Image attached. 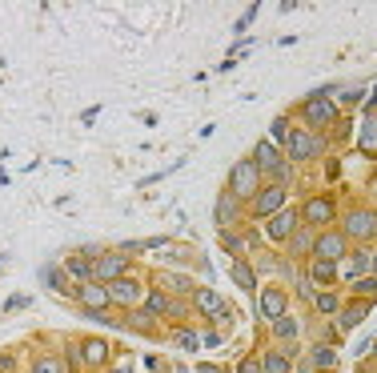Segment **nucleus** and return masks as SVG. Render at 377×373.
<instances>
[{
    "mask_svg": "<svg viewBox=\"0 0 377 373\" xmlns=\"http://www.w3.org/2000/svg\"><path fill=\"white\" fill-rule=\"evenodd\" d=\"M257 165L253 161H241L237 169H233V181H229V193L237 197V201H249V197H257Z\"/></svg>",
    "mask_w": 377,
    "mask_h": 373,
    "instance_id": "nucleus-1",
    "label": "nucleus"
},
{
    "mask_svg": "<svg viewBox=\"0 0 377 373\" xmlns=\"http://www.w3.org/2000/svg\"><path fill=\"white\" fill-rule=\"evenodd\" d=\"M285 145H289V157H293V161H313V157H321L325 141L313 137V132H289Z\"/></svg>",
    "mask_w": 377,
    "mask_h": 373,
    "instance_id": "nucleus-2",
    "label": "nucleus"
},
{
    "mask_svg": "<svg viewBox=\"0 0 377 373\" xmlns=\"http://www.w3.org/2000/svg\"><path fill=\"white\" fill-rule=\"evenodd\" d=\"M253 165H257V173H269V177L277 181V185H281L285 177H289V169L281 165L277 149L269 145V141H261V145H257V153H253Z\"/></svg>",
    "mask_w": 377,
    "mask_h": 373,
    "instance_id": "nucleus-3",
    "label": "nucleus"
},
{
    "mask_svg": "<svg viewBox=\"0 0 377 373\" xmlns=\"http://www.w3.org/2000/svg\"><path fill=\"white\" fill-rule=\"evenodd\" d=\"M125 273H129V257H125V253H100L97 265H93V277H97V281H121Z\"/></svg>",
    "mask_w": 377,
    "mask_h": 373,
    "instance_id": "nucleus-4",
    "label": "nucleus"
},
{
    "mask_svg": "<svg viewBox=\"0 0 377 373\" xmlns=\"http://www.w3.org/2000/svg\"><path fill=\"white\" fill-rule=\"evenodd\" d=\"M345 233H349V237H374L377 233V213L374 209H353L345 217Z\"/></svg>",
    "mask_w": 377,
    "mask_h": 373,
    "instance_id": "nucleus-5",
    "label": "nucleus"
},
{
    "mask_svg": "<svg viewBox=\"0 0 377 373\" xmlns=\"http://www.w3.org/2000/svg\"><path fill=\"white\" fill-rule=\"evenodd\" d=\"M193 301L201 305V313H205L209 321H229V309H225V301H221L213 289H197L193 293Z\"/></svg>",
    "mask_w": 377,
    "mask_h": 373,
    "instance_id": "nucleus-6",
    "label": "nucleus"
},
{
    "mask_svg": "<svg viewBox=\"0 0 377 373\" xmlns=\"http://www.w3.org/2000/svg\"><path fill=\"white\" fill-rule=\"evenodd\" d=\"M253 201H257V209H253L257 217H277V209L285 205V189H281V185H273V189H257Z\"/></svg>",
    "mask_w": 377,
    "mask_h": 373,
    "instance_id": "nucleus-7",
    "label": "nucleus"
},
{
    "mask_svg": "<svg viewBox=\"0 0 377 373\" xmlns=\"http://www.w3.org/2000/svg\"><path fill=\"white\" fill-rule=\"evenodd\" d=\"M333 116H337V109H333L325 97L305 100V121H309V125H333Z\"/></svg>",
    "mask_w": 377,
    "mask_h": 373,
    "instance_id": "nucleus-8",
    "label": "nucleus"
},
{
    "mask_svg": "<svg viewBox=\"0 0 377 373\" xmlns=\"http://www.w3.org/2000/svg\"><path fill=\"white\" fill-rule=\"evenodd\" d=\"M141 297V285L132 277H121V281H109V301H121V305H132Z\"/></svg>",
    "mask_w": 377,
    "mask_h": 373,
    "instance_id": "nucleus-9",
    "label": "nucleus"
},
{
    "mask_svg": "<svg viewBox=\"0 0 377 373\" xmlns=\"http://www.w3.org/2000/svg\"><path fill=\"white\" fill-rule=\"evenodd\" d=\"M313 249H317V261H329V265H333V261L345 253V237H337V233H325V237L313 245Z\"/></svg>",
    "mask_w": 377,
    "mask_h": 373,
    "instance_id": "nucleus-10",
    "label": "nucleus"
},
{
    "mask_svg": "<svg viewBox=\"0 0 377 373\" xmlns=\"http://www.w3.org/2000/svg\"><path fill=\"white\" fill-rule=\"evenodd\" d=\"M77 297H81V305H89V309H105V305H109V289L97 285V281H84Z\"/></svg>",
    "mask_w": 377,
    "mask_h": 373,
    "instance_id": "nucleus-11",
    "label": "nucleus"
},
{
    "mask_svg": "<svg viewBox=\"0 0 377 373\" xmlns=\"http://www.w3.org/2000/svg\"><path fill=\"white\" fill-rule=\"evenodd\" d=\"M261 317H269V321L285 317V293L281 289H265L261 293Z\"/></svg>",
    "mask_w": 377,
    "mask_h": 373,
    "instance_id": "nucleus-12",
    "label": "nucleus"
},
{
    "mask_svg": "<svg viewBox=\"0 0 377 373\" xmlns=\"http://www.w3.org/2000/svg\"><path fill=\"white\" fill-rule=\"evenodd\" d=\"M293 229H297V213H277V217L269 221V237H273V241H285Z\"/></svg>",
    "mask_w": 377,
    "mask_h": 373,
    "instance_id": "nucleus-13",
    "label": "nucleus"
},
{
    "mask_svg": "<svg viewBox=\"0 0 377 373\" xmlns=\"http://www.w3.org/2000/svg\"><path fill=\"white\" fill-rule=\"evenodd\" d=\"M84 361H89V365H105V361H109V345L100 337H89L84 341Z\"/></svg>",
    "mask_w": 377,
    "mask_h": 373,
    "instance_id": "nucleus-14",
    "label": "nucleus"
},
{
    "mask_svg": "<svg viewBox=\"0 0 377 373\" xmlns=\"http://www.w3.org/2000/svg\"><path fill=\"white\" fill-rule=\"evenodd\" d=\"M65 269L77 277L81 285H84V281H97V277H93V261H84V257H68V261H65Z\"/></svg>",
    "mask_w": 377,
    "mask_h": 373,
    "instance_id": "nucleus-15",
    "label": "nucleus"
},
{
    "mask_svg": "<svg viewBox=\"0 0 377 373\" xmlns=\"http://www.w3.org/2000/svg\"><path fill=\"white\" fill-rule=\"evenodd\" d=\"M305 217H309L313 225L329 221V217H333V201H309V205H305Z\"/></svg>",
    "mask_w": 377,
    "mask_h": 373,
    "instance_id": "nucleus-16",
    "label": "nucleus"
},
{
    "mask_svg": "<svg viewBox=\"0 0 377 373\" xmlns=\"http://www.w3.org/2000/svg\"><path fill=\"white\" fill-rule=\"evenodd\" d=\"M365 273H369V257H365V253H353L349 265H345V277H349V281H361Z\"/></svg>",
    "mask_w": 377,
    "mask_h": 373,
    "instance_id": "nucleus-17",
    "label": "nucleus"
},
{
    "mask_svg": "<svg viewBox=\"0 0 377 373\" xmlns=\"http://www.w3.org/2000/svg\"><path fill=\"white\" fill-rule=\"evenodd\" d=\"M365 313H369V305H365V301H353V305L341 313V325H345V329H353V325L365 321Z\"/></svg>",
    "mask_w": 377,
    "mask_h": 373,
    "instance_id": "nucleus-18",
    "label": "nucleus"
},
{
    "mask_svg": "<svg viewBox=\"0 0 377 373\" xmlns=\"http://www.w3.org/2000/svg\"><path fill=\"white\" fill-rule=\"evenodd\" d=\"M233 217H237V197L225 193L221 201H217V221H221V225H229Z\"/></svg>",
    "mask_w": 377,
    "mask_h": 373,
    "instance_id": "nucleus-19",
    "label": "nucleus"
},
{
    "mask_svg": "<svg viewBox=\"0 0 377 373\" xmlns=\"http://www.w3.org/2000/svg\"><path fill=\"white\" fill-rule=\"evenodd\" d=\"M233 281H237L241 289H257V277H253V269H249L245 261H237V265H233Z\"/></svg>",
    "mask_w": 377,
    "mask_h": 373,
    "instance_id": "nucleus-20",
    "label": "nucleus"
},
{
    "mask_svg": "<svg viewBox=\"0 0 377 373\" xmlns=\"http://www.w3.org/2000/svg\"><path fill=\"white\" fill-rule=\"evenodd\" d=\"M333 277H337V269H333L329 261H313V281H317V285H329Z\"/></svg>",
    "mask_w": 377,
    "mask_h": 373,
    "instance_id": "nucleus-21",
    "label": "nucleus"
},
{
    "mask_svg": "<svg viewBox=\"0 0 377 373\" xmlns=\"http://www.w3.org/2000/svg\"><path fill=\"white\" fill-rule=\"evenodd\" d=\"M169 305H173V301H169L161 289H157V293H148V305H145V309L153 313V317H161V313H169Z\"/></svg>",
    "mask_w": 377,
    "mask_h": 373,
    "instance_id": "nucleus-22",
    "label": "nucleus"
},
{
    "mask_svg": "<svg viewBox=\"0 0 377 373\" xmlns=\"http://www.w3.org/2000/svg\"><path fill=\"white\" fill-rule=\"evenodd\" d=\"M273 333H277V337H285V341H293L297 337V321H293V317H277Z\"/></svg>",
    "mask_w": 377,
    "mask_h": 373,
    "instance_id": "nucleus-23",
    "label": "nucleus"
},
{
    "mask_svg": "<svg viewBox=\"0 0 377 373\" xmlns=\"http://www.w3.org/2000/svg\"><path fill=\"white\" fill-rule=\"evenodd\" d=\"M261 370H265V373H289V361H285L281 353H269V357L261 361Z\"/></svg>",
    "mask_w": 377,
    "mask_h": 373,
    "instance_id": "nucleus-24",
    "label": "nucleus"
},
{
    "mask_svg": "<svg viewBox=\"0 0 377 373\" xmlns=\"http://www.w3.org/2000/svg\"><path fill=\"white\" fill-rule=\"evenodd\" d=\"M33 373H65V361H56V357H40L33 365Z\"/></svg>",
    "mask_w": 377,
    "mask_h": 373,
    "instance_id": "nucleus-25",
    "label": "nucleus"
},
{
    "mask_svg": "<svg viewBox=\"0 0 377 373\" xmlns=\"http://www.w3.org/2000/svg\"><path fill=\"white\" fill-rule=\"evenodd\" d=\"M313 361H317V365H333V361H337V353H333V349H321V345H317V349H313Z\"/></svg>",
    "mask_w": 377,
    "mask_h": 373,
    "instance_id": "nucleus-26",
    "label": "nucleus"
},
{
    "mask_svg": "<svg viewBox=\"0 0 377 373\" xmlns=\"http://www.w3.org/2000/svg\"><path fill=\"white\" fill-rule=\"evenodd\" d=\"M177 345H180V349H197V333L180 329V333H177Z\"/></svg>",
    "mask_w": 377,
    "mask_h": 373,
    "instance_id": "nucleus-27",
    "label": "nucleus"
},
{
    "mask_svg": "<svg viewBox=\"0 0 377 373\" xmlns=\"http://www.w3.org/2000/svg\"><path fill=\"white\" fill-rule=\"evenodd\" d=\"M317 309H321V313H333V309H337V297H333V293H321V297H317Z\"/></svg>",
    "mask_w": 377,
    "mask_h": 373,
    "instance_id": "nucleus-28",
    "label": "nucleus"
},
{
    "mask_svg": "<svg viewBox=\"0 0 377 373\" xmlns=\"http://www.w3.org/2000/svg\"><path fill=\"white\" fill-rule=\"evenodd\" d=\"M365 149H377V116L365 125Z\"/></svg>",
    "mask_w": 377,
    "mask_h": 373,
    "instance_id": "nucleus-29",
    "label": "nucleus"
},
{
    "mask_svg": "<svg viewBox=\"0 0 377 373\" xmlns=\"http://www.w3.org/2000/svg\"><path fill=\"white\" fill-rule=\"evenodd\" d=\"M353 289L357 293H377V281L374 277H361V281H353Z\"/></svg>",
    "mask_w": 377,
    "mask_h": 373,
    "instance_id": "nucleus-30",
    "label": "nucleus"
},
{
    "mask_svg": "<svg viewBox=\"0 0 377 373\" xmlns=\"http://www.w3.org/2000/svg\"><path fill=\"white\" fill-rule=\"evenodd\" d=\"M45 281H49L52 289H65V281H61V269H45Z\"/></svg>",
    "mask_w": 377,
    "mask_h": 373,
    "instance_id": "nucleus-31",
    "label": "nucleus"
},
{
    "mask_svg": "<svg viewBox=\"0 0 377 373\" xmlns=\"http://www.w3.org/2000/svg\"><path fill=\"white\" fill-rule=\"evenodd\" d=\"M100 253H105V249H100V245H84V249H81V257H84V261H97Z\"/></svg>",
    "mask_w": 377,
    "mask_h": 373,
    "instance_id": "nucleus-32",
    "label": "nucleus"
},
{
    "mask_svg": "<svg viewBox=\"0 0 377 373\" xmlns=\"http://www.w3.org/2000/svg\"><path fill=\"white\" fill-rule=\"evenodd\" d=\"M24 305H29V297H8V305H4V309H8V313H17V309H24Z\"/></svg>",
    "mask_w": 377,
    "mask_h": 373,
    "instance_id": "nucleus-33",
    "label": "nucleus"
},
{
    "mask_svg": "<svg viewBox=\"0 0 377 373\" xmlns=\"http://www.w3.org/2000/svg\"><path fill=\"white\" fill-rule=\"evenodd\" d=\"M285 132H289V121H277V125H273V137H277V141H285Z\"/></svg>",
    "mask_w": 377,
    "mask_h": 373,
    "instance_id": "nucleus-34",
    "label": "nucleus"
},
{
    "mask_svg": "<svg viewBox=\"0 0 377 373\" xmlns=\"http://www.w3.org/2000/svg\"><path fill=\"white\" fill-rule=\"evenodd\" d=\"M221 245H225V249H229V253H237V249H241V241H237V237H233V233H225V241H221Z\"/></svg>",
    "mask_w": 377,
    "mask_h": 373,
    "instance_id": "nucleus-35",
    "label": "nucleus"
},
{
    "mask_svg": "<svg viewBox=\"0 0 377 373\" xmlns=\"http://www.w3.org/2000/svg\"><path fill=\"white\" fill-rule=\"evenodd\" d=\"M241 373H265V370H261V361H245V365H241Z\"/></svg>",
    "mask_w": 377,
    "mask_h": 373,
    "instance_id": "nucleus-36",
    "label": "nucleus"
},
{
    "mask_svg": "<svg viewBox=\"0 0 377 373\" xmlns=\"http://www.w3.org/2000/svg\"><path fill=\"white\" fill-rule=\"evenodd\" d=\"M201 373H221V370H217V365H201Z\"/></svg>",
    "mask_w": 377,
    "mask_h": 373,
    "instance_id": "nucleus-37",
    "label": "nucleus"
},
{
    "mask_svg": "<svg viewBox=\"0 0 377 373\" xmlns=\"http://www.w3.org/2000/svg\"><path fill=\"white\" fill-rule=\"evenodd\" d=\"M369 269H374V273H377V257H374V261H369Z\"/></svg>",
    "mask_w": 377,
    "mask_h": 373,
    "instance_id": "nucleus-38",
    "label": "nucleus"
},
{
    "mask_svg": "<svg viewBox=\"0 0 377 373\" xmlns=\"http://www.w3.org/2000/svg\"><path fill=\"white\" fill-rule=\"evenodd\" d=\"M116 373H132V370H129V365H125V370H116Z\"/></svg>",
    "mask_w": 377,
    "mask_h": 373,
    "instance_id": "nucleus-39",
    "label": "nucleus"
},
{
    "mask_svg": "<svg viewBox=\"0 0 377 373\" xmlns=\"http://www.w3.org/2000/svg\"><path fill=\"white\" fill-rule=\"evenodd\" d=\"M0 373H4V370H0Z\"/></svg>",
    "mask_w": 377,
    "mask_h": 373,
    "instance_id": "nucleus-40",
    "label": "nucleus"
}]
</instances>
